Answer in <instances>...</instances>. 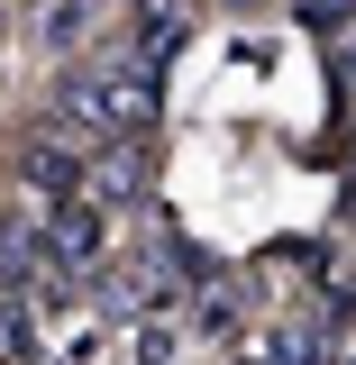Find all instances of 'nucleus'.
Listing matches in <instances>:
<instances>
[{
  "label": "nucleus",
  "instance_id": "obj_1",
  "mask_svg": "<svg viewBox=\"0 0 356 365\" xmlns=\"http://www.w3.org/2000/svg\"><path fill=\"white\" fill-rule=\"evenodd\" d=\"M55 137H83V146H110V137H137L156 119V73L137 55H110V64H73L55 83Z\"/></svg>",
  "mask_w": 356,
  "mask_h": 365
},
{
  "label": "nucleus",
  "instance_id": "obj_2",
  "mask_svg": "<svg viewBox=\"0 0 356 365\" xmlns=\"http://www.w3.org/2000/svg\"><path fill=\"white\" fill-rule=\"evenodd\" d=\"M83 201H110V210L146 201V155H137V137H110V146L83 155Z\"/></svg>",
  "mask_w": 356,
  "mask_h": 365
},
{
  "label": "nucleus",
  "instance_id": "obj_3",
  "mask_svg": "<svg viewBox=\"0 0 356 365\" xmlns=\"http://www.w3.org/2000/svg\"><path fill=\"white\" fill-rule=\"evenodd\" d=\"M19 182H28L37 201H73V192H83V146H64L55 128L28 137V146H19Z\"/></svg>",
  "mask_w": 356,
  "mask_h": 365
},
{
  "label": "nucleus",
  "instance_id": "obj_4",
  "mask_svg": "<svg viewBox=\"0 0 356 365\" xmlns=\"http://www.w3.org/2000/svg\"><path fill=\"white\" fill-rule=\"evenodd\" d=\"M265 365H329V329H320V319H283V329H265Z\"/></svg>",
  "mask_w": 356,
  "mask_h": 365
},
{
  "label": "nucleus",
  "instance_id": "obj_5",
  "mask_svg": "<svg viewBox=\"0 0 356 365\" xmlns=\"http://www.w3.org/2000/svg\"><path fill=\"white\" fill-rule=\"evenodd\" d=\"M137 37H146V73H156V64H174V55H183V37H192L183 0H146V28H137Z\"/></svg>",
  "mask_w": 356,
  "mask_h": 365
},
{
  "label": "nucleus",
  "instance_id": "obj_6",
  "mask_svg": "<svg viewBox=\"0 0 356 365\" xmlns=\"http://www.w3.org/2000/svg\"><path fill=\"white\" fill-rule=\"evenodd\" d=\"M28 274H46V247H37V220H0V283L19 292Z\"/></svg>",
  "mask_w": 356,
  "mask_h": 365
},
{
  "label": "nucleus",
  "instance_id": "obj_7",
  "mask_svg": "<svg viewBox=\"0 0 356 365\" xmlns=\"http://www.w3.org/2000/svg\"><path fill=\"white\" fill-rule=\"evenodd\" d=\"M0 365H37V329H28V302L0 283Z\"/></svg>",
  "mask_w": 356,
  "mask_h": 365
},
{
  "label": "nucleus",
  "instance_id": "obj_8",
  "mask_svg": "<svg viewBox=\"0 0 356 365\" xmlns=\"http://www.w3.org/2000/svg\"><path fill=\"white\" fill-rule=\"evenodd\" d=\"M37 37L55 46V55H64V46L83 37V0H46V9H37Z\"/></svg>",
  "mask_w": 356,
  "mask_h": 365
},
{
  "label": "nucleus",
  "instance_id": "obj_9",
  "mask_svg": "<svg viewBox=\"0 0 356 365\" xmlns=\"http://www.w3.org/2000/svg\"><path fill=\"white\" fill-rule=\"evenodd\" d=\"M293 19H302V28H347L356 0H293Z\"/></svg>",
  "mask_w": 356,
  "mask_h": 365
},
{
  "label": "nucleus",
  "instance_id": "obj_10",
  "mask_svg": "<svg viewBox=\"0 0 356 365\" xmlns=\"http://www.w3.org/2000/svg\"><path fill=\"white\" fill-rule=\"evenodd\" d=\"M329 311H338V319H356V274H329Z\"/></svg>",
  "mask_w": 356,
  "mask_h": 365
},
{
  "label": "nucleus",
  "instance_id": "obj_11",
  "mask_svg": "<svg viewBox=\"0 0 356 365\" xmlns=\"http://www.w3.org/2000/svg\"><path fill=\"white\" fill-rule=\"evenodd\" d=\"M347 73H356V46H347Z\"/></svg>",
  "mask_w": 356,
  "mask_h": 365
}]
</instances>
